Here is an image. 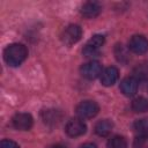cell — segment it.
<instances>
[{
    "label": "cell",
    "mask_w": 148,
    "mask_h": 148,
    "mask_svg": "<svg viewBox=\"0 0 148 148\" xmlns=\"http://www.w3.org/2000/svg\"><path fill=\"white\" fill-rule=\"evenodd\" d=\"M0 148H20V147L17 146L16 142H14L12 140H8V139H5V140L1 141Z\"/></svg>",
    "instance_id": "obj_19"
},
{
    "label": "cell",
    "mask_w": 148,
    "mask_h": 148,
    "mask_svg": "<svg viewBox=\"0 0 148 148\" xmlns=\"http://www.w3.org/2000/svg\"><path fill=\"white\" fill-rule=\"evenodd\" d=\"M102 12V6L97 1H87L81 7V14L87 18H94Z\"/></svg>",
    "instance_id": "obj_10"
},
{
    "label": "cell",
    "mask_w": 148,
    "mask_h": 148,
    "mask_svg": "<svg viewBox=\"0 0 148 148\" xmlns=\"http://www.w3.org/2000/svg\"><path fill=\"white\" fill-rule=\"evenodd\" d=\"M138 80L134 76H128L120 82V90L125 96L132 97L138 91Z\"/></svg>",
    "instance_id": "obj_9"
},
{
    "label": "cell",
    "mask_w": 148,
    "mask_h": 148,
    "mask_svg": "<svg viewBox=\"0 0 148 148\" xmlns=\"http://www.w3.org/2000/svg\"><path fill=\"white\" fill-rule=\"evenodd\" d=\"M113 128V124L109 119H103L96 123L95 125V133L98 136H108Z\"/></svg>",
    "instance_id": "obj_13"
},
{
    "label": "cell",
    "mask_w": 148,
    "mask_h": 148,
    "mask_svg": "<svg viewBox=\"0 0 148 148\" xmlns=\"http://www.w3.org/2000/svg\"><path fill=\"white\" fill-rule=\"evenodd\" d=\"M49 148H66L64 145H60V143H57V145H52V146H50Z\"/></svg>",
    "instance_id": "obj_21"
},
{
    "label": "cell",
    "mask_w": 148,
    "mask_h": 148,
    "mask_svg": "<svg viewBox=\"0 0 148 148\" xmlns=\"http://www.w3.org/2000/svg\"><path fill=\"white\" fill-rule=\"evenodd\" d=\"M133 128L140 134H148V118H141L134 121Z\"/></svg>",
    "instance_id": "obj_17"
},
{
    "label": "cell",
    "mask_w": 148,
    "mask_h": 148,
    "mask_svg": "<svg viewBox=\"0 0 148 148\" xmlns=\"http://www.w3.org/2000/svg\"><path fill=\"white\" fill-rule=\"evenodd\" d=\"M28 57V50L25 45L21 43L9 44L3 51V59L6 64L10 67L20 66Z\"/></svg>",
    "instance_id": "obj_1"
},
{
    "label": "cell",
    "mask_w": 148,
    "mask_h": 148,
    "mask_svg": "<svg viewBox=\"0 0 148 148\" xmlns=\"http://www.w3.org/2000/svg\"><path fill=\"white\" fill-rule=\"evenodd\" d=\"M132 110L134 112H146L148 111V99L145 97H136L132 102Z\"/></svg>",
    "instance_id": "obj_15"
},
{
    "label": "cell",
    "mask_w": 148,
    "mask_h": 148,
    "mask_svg": "<svg viewBox=\"0 0 148 148\" xmlns=\"http://www.w3.org/2000/svg\"><path fill=\"white\" fill-rule=\"evenodd\" d=\"M86 131H87V126L81 118H73V119L68 120L66 124V127H65L66 134L71 138L81 136L86 133Z\"/></svg>",
    "instance_id": "obj_5"
},
{
    "label": "cell",
    "mask_w": 148,
    "mask_h": 148,
    "mask_svg": "<svg viewBox=\"0 0 148 148\" xmlns=\"http://www.w3.org/2000/svg\"><path fill=\"white\" fill-rule=\"evenodd\" d=\"M99 111V106L94 101H83L76 106V114L81 119L94 118Z\"/></svg>",
    "instance_id": "obj_3"
},
{
    "label": "cell",
    "mask_w": 148,
    "mask_h": 148,
    "mask_svg": "<svg viewBox=\"0 0 148 148\" xmlns=\"http://www.w3.org/2000/svg\"><path fill=\"white\" fill-rule=\"evenodd\" d=\"M79 148H97L95 143H91V142H88V143H84L82 146H80Z\"/></svg>",
    "instance_id": "obj_20"
},
{
    "label": "cell",
    "mask_w": 148,
    "mask_h": 148,
    "mask_svg": "<svg viewBox=\"0 0 148 148\" xmlns=\"http://www.w3.org/2000/svg\"><path fill=\"white\" fill-rule=\"evenodd\" d=\"M106 148H127V142L124 136L114 135L108 141Z\"/></svg>",
    "instance_id": "obj_16"
},
{
    "label": "cell",
    "mask_w": 148,
    "mask_h": 148,
    "mask_svg": "<svg viewBox=\"0 0 148 148\" xmlns=\"http://www.w3.org/2000/svg\"><path fill=\"white\" fill-rule=\"evenodd\" d=\"M81 36H82L81 27L77 24H71L67 28H65V30L62 31L61 42L67 46H72L73 44L77 43L81 39Z\"/></svg>",
    "instance_id": "obj_2"
},
{
    "label": "cell",
    "mask_w": 148,
    "mask_h": 148,
    "mask_svg": "<svg viewBox=\"0 0 148 148\" xmlns=\"http://www.w3.org/2000/svg\"><path fill=\"white\" fill-rule=\"evenodd\" d=\"M114 56H116V59L121 64H127L130 60L128 49H126L123 44H117L114 46Z\"/></svg>",
    "instance_id": "obj_14"
},
{
    "label": "cell",
    "mask_w": 148,
    "mask_h": 148,
    "mask_svg": "<svg viewBox=\"0 0 148 148\" xmlns=\"http://www.w3.org/2000/svg\"><path fill=\"white\" fill-rule=\"evenodd\" d=\"M80 72L83 77L88 80H94L102 74V65L96 60H91L83 64L80 68Z\"/></svg>",
    "instance_id": "obj_7"
},
{
    "label": "cell",
    "mask_w": 148,
    "mask_h": 148,
    "mask_svg": "<svg viewBox=\"0 0 148 148\" xmlns=\"http://www.w3.org/2000/svg\"><path fill=\"white\" fill-rule=\"evenodd\" d=\"M12 124L18 131H29L34 125V118L30 113L20 112L12 118Z\"/></svg>",
    "instance_id": "obj_6"
},
{
    "label": "cell",
    "mask_w": 148,
    "mask_h": 148,
    "mask_svg": "<svg viewBox=\"0 0 148 148\" xmlns=\"http://www.w3.org/2000/svg\"><path fill=\"white\" fill-rule=\"evenodd\" d=\"M133 148H148V134H140L133 141Z\"/></svg>",
    "instance_id": "obj_18"
},
{
    "label": "cell",
    "mask_w": 148,
    "mask_h": 148,
    "mask_svg": "<svg viewBox=\"0 0 148 148\" xmlns=\"http://www.w3.org/2000/svg\"><path fill=\"white\" fill-rule=\"evenodd\" d=\"M105 42V37L103 35H94L84 45L82 53L84 57H92L98 53L101 47Z\"/></svg>",
    "instance_id": "obj_4"
},
{
    "label": "cell",
    "mask_w": 148,
    "mask_h": 148,
    "mask_svg": "<svg viewBox=\"0 0 148 148\" xmlns=\"http://www.w3.org/2000/svg\"><path fill=\"white\" fill-rule=\"evenodd\" d=\"M40 116H42L43 121L47 125H56L61 120V112L59 110H54V109L43 110Z\"/></svg>",
    "instance_id": "obj_12"
},
{
    "label": "cell",
    "mask_w": 148,
    "mask_h": 148,
    "mask_svg": "<svg viewBox=\"0 0 148 148\" xmlns=\"http://www.w3.org/2000/svg\"><path fill=\"white\" fill-rule=\"evenodd\" d=\"M128 50L135 54H143L148 51V39L142 35H134L128 42Z\"/></svg>",
    "instance_id": "obj_8"
},
{
    "label": "cell",
    "mask_w": 148,
    "mask_h": 148,
    "mask_svg": "<svg viewBox=\"0 0 148 148\" xmlns=\"http://www.w3.org/2000/svg\"><path fill=\"white\" fill-rule=\"evenodd\" d=\"M119 77V71L117 67L114 66H110L108 68H105L102 74H101V82L103 86L105 87H110L113 83H116V81Z\"/></svg>",
    "instance_id": "obj_11"
}]
</instances>
